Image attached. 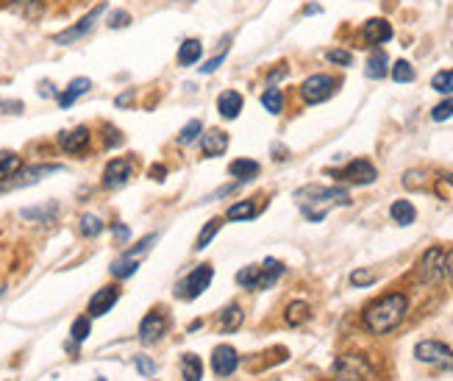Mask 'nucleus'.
<instances>
[{"instance_id": "obj_1", "label": "nucleus", "mask_w": 453, "mask_h": 381, "mask_svg": "<svg viewBox=\"0 0 453 381\" xmlns=\"http://www.w3.org/2000/svg\"><path fill=\"white\" fill-rule=\"evenodd\" d=\"M406 309L409 301L403 293H389L365 309V326L370 328V334H386L400 326V320L406 317Z\"/></svg>"}, {"instance_id": "obj_2", "label": "nucleus", "mask_w": 453, "mask_h": 381, "mask_svg": "<svg viewBox=\"0 0 453 381\" xmlns=\"http://www.w3.org/2000/svg\"><path fill=\"white\" fill-rule=\"evenodd\" d=\"M295 201L301 203V209H311V206H320L317 209V218L323 220L325 218V212L334 206V203H339V206H345V203H351V198H348V189H342V187H303L295 192Z\"/></svg>"}, {"instance_id": "obj_3", "label": "nucleus", "mask_w": 453, "mask_h": 381, "mask_svg": "<svg viewBox=\"0 0 453 381\" xmlns=\"http://www.w3.org/2000/svg\"><path fill=\"white\" fill-rule=\"evenodd\" d=\"M284 273V265L278 259H264L262 265H248L236 273V284L248 290H270Z\"/></svg>"}, {"instance_id": "obj_4", "label": "nucleus", "mask_w": 453, "mask_h": 381, "mask_svg": "<svg viewBox=\"0 0 453 381\" xmlns=\"http://www.w3.org/2000/svg\"><path fill=\"white\" fill-rule=\"evenodd\" d=\"M414 356L423 365H434V368H442V370H453V351L445 342H440V340H423V342H417Z\"/></svg>"}, {"instance_id": "obj_5", "label": "nucleus", "mask_w": 453, "mask_h": 381, "mask_svg": "<svg viewBox=\"0 0 453 381\" xmlns=\"http://www.w3.org/2000/svg\"><path fill=\"white\" fill-rule=\"evenodd\" d=\"M445 250L442 248H428L426 253H423V259L417 262V279L423 281V284H440L442 279H445Z\"/></svg>"}, {"instance_id": "obj_6", "label": "nucleus", "mask_w": 453, "mask_h": 381, "mask_svg": "<svg viewBox=\"0 0 453 381\" xmlns=\"http://www.w3.org/2000/svg\"><path fill=\"white\" fill-rule=\"evenodd\" d=\"M212 279H215V267H212V265H201V267H195V270L175 287V295L184 298V301H195L198 295H203V290H209Z\"/></svg>"}, {"instance_id": "obj_7", "label": "nucleus", "mask_w": 453, "mask_h": 381, "mask_svg": "<svg viewBox=\"0 0 453 381\" xmlns=\"http://www.w3.org/2000/svg\"><path fill=\"white\" fill-rule=\"evenodd\" d=\"M373 370L362 356H339L334 365V381H370Z\"/></svg>"}, {"instance_id": "obj_8", "label": "nucleus", "mask_w": 453, "mask_h": 381, "mask_svg": "<svg viewBox=\"0 0 453 381\" xmlns=\"http://www.w3.org/2000/svg\"><path fill=\"white\" fill-rule=\"evenodd\" d=\"M103 11H106V6H103V3H100V6H95L89 14H83V17L78 20L76 25H70V28H67V31H62V34H56V36H53V42H56V45H73V42H78L81 36H86V34L95 28V22L103 17Z\"/></svg>"}, {"instance_id": "obj_9", "label": "nucleus", "mask_w": 453, "mask_h": 381, "mask_svg": "<svg viewBox=\"0 0 453 381\" xmlns=\"http://www.w3.org/2000/svg\"><path fill=\"white\" fill-rule=\"evenodd\" d=\"M334 175L342 178V181H348V184L367 187V184H373L378 178V170L367 161V159H356V161H351L345 170H339V173H334Z\"/></svg>"}, {"instance_id": "obj_10", "label": "nucleus", "mask_w": 453, "mask_h": 381, "mask_svg": "<svg viewBox=\"0 0 453 381\" xmlns=\"http://www.w3.org/2000/svg\"><path fill=\"white\" fill-rule=\"evenodd\" d=\"M334 92V78L331 76H311L303 81L301 95L306 103H323Z\"/></svg>"}, {"instance_id": "obj_11", "label": "nucleus", "mask_w": 453, "mask_h": 381, "mask_svg": "<svg viewBox=\"0 0 453 381\" xmlns=\"http://www.w3.org/2000/svg\"><path fill=\"white\" fill-rule=\"evenodd\" d=\"M167 326H170L167 314H161V312H148V317L140 323V340H142L145 345L158 342V340L167 334Z\"/></svg>"}, {"instance_id": "obj_12", "label": "nucleus", "mask_w": 453, "mask_h": 381, "mask_svg": "<svg viewBox=\"0 0 453 381\" xmlns=\"http://www.w3.org/2000/svg\"><path fill=\"white\" fill-rule=\"evenodd\" d=\"M131 173H134V167H131L128 159H111L106 164V170H103V187H109V189L126 187L128 178H131Z\"/></svg>"}, {"instance_id": "obj_13", "label": "nucleus", "mask_w": 453, "mask_h": 381, "mask_svg": "<svg viewBox=\"0 0 453 381\" xmlns=\"http://www.w3.org/2000/svg\"><path fill=\"white\" fill-rule=\"evenodd\" d=\"M236 368H239V354H236V348H231V345H217V348L212 351V370H215L217 376H231Z\"/></svg>"}, {"instance_id": "obj_14", "label": "nucleus", "mask_w": 453, "mask_h": 381, "mask_svg": "<svg viewBox=\"0 0 453 381\" xmlns=\"http://www.w3.org/2000/svg\"><path fill=\"white\" fill-rule=\"evenodd\" d=\"M89 140H92L89 128L86 126H76V128L59 134V148L65 153H81L89 148Z\"/></svg>"}, {"instance_id": "obj_15", "label": "nucleus", "mask_w": 453, "mask_h": 381, "mask_svg": "<svg viewBox=\"0 0 453 381\" xmlns=\"http://www.w3.org/2000/svg\"><path fill=\"white\" fill-rule=\"evenodd\" d=\"M120 301V290L117 287H103L92 295L89 301V317H103L106 312H111V306Z\"/></svg>"}, {"instance_id": "obj_16", "label": "nucleus", "mask_w": 453, "mask_h": 381, "mask_svg": "<svg viewBox=\"0 0 453 381\" xmlns=\"http://www.w3.org/2000/svg\"><path fill=\"white\" fill-rule=\"evenodd\" d=\"M62 170V164H34V167H20V173L14 175L17 181L11 184V187H28V184H36V181H42L45 175H50V173H59Z\"/></svg>"}, {"instance_id": "obj_17", "label": "nucleus", "mask_w": 453, "mask_h": 381, "mask_svg": "<svg viewBox=\"0 0 453 381\" xmlns=\"http://www.w3.org/2000/svg\"><path fill=\"white\" fill-rule=\"evenodd\" d=\"M89 89H92V81H89V78H73V81L67 83V89H65L62 95H56V98H59V106H62V109H70L78 98L86 95Z\"/></svg>"}, {"instance_id": "obj_18", "label": "nucleus", "mask_w": 453, "mask_h": 381, "mask_svg": "<svg viewBox=\"0 0 453 381\" xmlns=\"http://www.w3.org/2000/svg\"><path fill=\"white\" fill-rule=\"evenodd\" d=\"M217 112L226 117V120H236L239 112H242V95L236 89H226L220 98H217Z\"/></svg>"}, {"instance_id": "obj_19", "label": "nucleus", "mask_w": 453, "mask_h": 381, "mask_svg": "<svg viewBox=\"0 0 453 381\" xmlns=\"http://www.w3.org/2000/svg\"><path fill=\"white\" fill-rule=\"evenodd\" d=\"M365 34H367V39L373 45H381V42H389L392 39V25L386 20H381V17H373V20L365 22Z\"/></svg>"}, {"instance_id": "obj_20", "label": "nucleus", "mask_w": 453, "mask_h": 381, "mask_svg": "<svg viewBox=\"0 0 453 381\" xmlns=\"http://www.w3.org/2000/svg\"><path fill=\"white\" fill-rule=\"evenodd\" d=\"M228 148V134L220 128H212L203 134V153L206 156H223Z\"/></svg>"}, {"instance_id": "obj_21", "label": "nucleus", "mask_w": 453, "mask_h": 381, "mask_svg": "<svg viewBox=\"0 0 453 381\" xmlns=\"http://www.w3.org/2000/svg\"><path fill=\"white\" fill-rule=\"evenodd\" d=\"M259 161H253V159H236V161H231V167H228V173L236 178V181H253L256 175H259Z\"/></svg>"}, {"instance_id": "obj_22", "label": "nucleus", "mask_w": 453, "mask_h": 381, "mask_svg": "<svg viewBox=\"0 0 453 381\" xmlns=\"http://www.w3.org/2000/svg\"><path fill=\"white\" fill-rule=\"evenodd\" d=\"M201 56H203L201 39H187V42L181 45V51H178V65H181V67H192V65L201 62Z\"/></svg>"}, {"instance_id": "obj_23", "label": "nucleus", "mask_w": 453, "mask_h": 381, "mask_svg": "<svg viewBox=\"0 0 453 381\" xmlns=\"http://www.w3.org/2000/svg\"><path fill=\"white\" fill-rule=\"evenodd\" d=\"M389 218L398 223V226H412L417 220V209L409 203V201H395L389 206Z\"/></svg>"}, {"instance_id": "obj_24", "label": "nucleus", "mask_w": 453, "mask_h": 381, "mask_svg": "<svg viewBox=\"0 0 453 381\" xmlns=\"http://www.w3.org/2000/svg\"><path fill=\"white\" fill-rule=\"evenodd\" d=\"M20 167H22V161H20L17 153L0 151V184H6L8 178H14V175L20 173Z\"/></svg>"}, {"instance_id": "obj_25", "label": "nucleus", "mask_w": 453, "mask_h": 381, "mask_svg": "<svg viewBox=\"0 0 453 381\" xmlns=\"http://www.w3.org/2000/svg\"><path fill=\"white\" fill-rule=\"evenodd\" d=\"M242 320H245V314H242V309L236 304L226 306V309L220 312V328H223L226 334H234V331L242 326Z\"/></svg>"}, {"instance_id": "obj_26", "label": "nucleus", "mask_w": 453, "mask_h": 381, "mask_svg": "<svg viewBox=\"0 0 453 381\" xmlns=\"http://www.w3.org/2000/svg\"><path fill=\"white\" fill-rule=\"evenodd\" d=\"M181 376L184 381H201L203 379V365L195 354H184L181 356Z\"/></svg>"}, {"instance_id": "obj_27", "label": "nucleus", "mask_w": 453, "mask_h": 381, "mask_svg": "<svg viewBox=\"0 0 453 381\" xmlns=\"http://www.w3.org/2000/svg\"><path fill=\"white\" fill-rule=\"evenodd\" d=\"M59 212V203H45V206H36V209H22L20 215L25 220H39V223H50Z\"/></svg>"}, {"instance_id": "obj_28", "label": "nucleus", "mask_w": 453, "mask_h": 381, "mask_svg": "<svg viewBox=\"0 0 453 381\" xmlns=\"http://www.w3.org/2000/svg\"><path fill=\"white\" fill-rule=\"evenodd\" d=\"M389 62H386V53L384 51H373L370 53V59H367V78H384L389 73V67H386Z\"/></svg>"}, {"instance_id": "obj_29", "label": "nucleus", "mask_w": 453, "mask_h": 381, "mask_svg": "<svg viewBox=\"0 0 453 381\" xmlns=\"http://www.w3.org/2000/svg\"><path fill=\"white\" fill-rule=\"evenodd\" d=\"M228 220H250V218H256V203L253 201H236L231 209L226 212Z\"/></svg>"}, {"instance_id": "obj_30", "label": "nucleus", "mask_w": 453, "mask_h": 381, "mask_svg": "<svg viewBox=\"0 0 453 381\" xmlns=\"http://www.w3.org/2000/svg\"><path fill=\"white\" fill-rule=\"evenodd\" d=\"M223 229V220L220 218H215V220H209L206 226H203V231L198 234V239H195V250H203V248H209V242L217 236V231Z\"/></svg>"}, {"instance_id": "obj_31", "label": "nucleus", "mask_w": 453, "mask_h": 381, "mask_svg": "<svg viewBox=\"0 0 453 381\" xmlns=\"http://www.w3.org/2000/svg\"><path fill=\"white\" fill-rule=\"evenodd\" d=\"M309 304H303V301H295V304L287 306V314H284V320L290 323V326H301V323H306L309 320Z\"/></svg>"}, {"instance_id": "obj_32", "label": "nucleus", "mask_w": 453, "mask_h": 381, "mask_svg": "<svg viewBox=\"0 0 453 381\" xmlns=\"http://www.w3.org/2000/svg\"><path fill=\"white\" fill-rule=\"evenodd\" d=\"M11 8L22 17H39L42 14V0H11Z\"/></svg>"}, {"instance_id": "obj_33", "label": "nucleus", "mask_w": 453, "mask_h": 381, "mask_svg": "<svg viewBox=\"0 0 453 381\" xmlns=\"http://www.w3.org/2000/svg\"><path fill=\"white\" fill-rule=\"evenodd\" d=\"M262 103H264V109H267L270 114H281V109H284V95H281V89H267V92L262 95Z\"/></svg>"}, {"instance_id": "obj_34", "label": "nucleus", "mask_w": 453, "mask_h": 381, "mask_svg": "<svg viewBox=\"0 0 453 381\" xmlns=\"http://www.w3.org/2000/svg\"><path fill=\"white\" fill-rule=\"evenodd\" d=\"M137 262L134 259H128V256H123V259H117L114 265H111V276L114 279H128V276H134L137 273Z\"/></svg>"}, {"instance_id": "obj_35", "label": "nucleus", "mask_w": 453, "mask_h": 381, "mask_svg": "<svg viewBox=\"0 0 453 381\" xmlns=\"http://www.w3.org/2000/svg\"><path fill=\"white\" fill-rule=\"evenodd\" d=\"M389 73H392V81H398V83H409V81H414V67H412L409 62H403V59H400V62H395Z\"/></svg>"}, {"instance_id": "obj_36", "label": "nucleus", "mask_w": 453, "mask_h": 381, "mask_svg": "<svg viewBox=\"0 0 453 381\" xmlns=\"http://www.w3.org/2000/svg\"><path fill=\"white\" fill-rule=\"evenodd\" d=\"M81 234L83 236H97L100 231H103V220L97 218V215H81Z\"/></svg>"}, {"instance_id": "obj_37", "label": "nucleus", "mask_w": 453, "mask_h": 381, "mask_svg": "<svg viewBox=\"0 0 453 381\" xmlns=\"http://www.w3.org/2000/svg\"><path fill=\"white\" fill-rule=\"evenodd\" d=\"M431 89L442 92V95H453V70H442L431 78Z\"/></svg>"}, {"instance_id": "obj_38", "label": "nucleus", "mask_w": 453, "mask_h": 381, "mask_svg": "<svg viewBox=\"0 0 453 381\" xmlns=\"http://www.w3.org/2000/svg\"><path fill=\"white\" fill-rule=\"evenodd\" d=\"M201 131H203V123H201V120H192V123H187V126L181 128L178 142H181V145H189V142H195V140L201 137Z\"/></svg>"}, {"instance_id": "obj_39", "label": "nucleus", "mask_w": 453, "mask_h": 381, "mask_svg": "<svg viewBox=\"0 0 453 381\" xmlns=\"http://www.w3.org/2000/svg\"><path fill=\"white\" fill-rule=\"evenodd\" d=\"M378 276L373 270H367V267H359V270H353L351 273V284L353 287H370V284H376Z\"/></svg>"}, {"instance_id": "obj_40", "label": "nucleus", "mask_w": 453, "mask_h": 381, "mask_svg": "<svg viewBox=\"0 0 453 381\" xmlns=\"http://www.w3.org/2000/svg\"><path fill=\"white\" fill-rule=\"evenodd\" d=\"M89 328H92V320H89V317H78L76 323H73V328H70L73 342H83V340L89 337Z\"/></svg>"}, {"instance_id": "obj_41", "label": "nucleus", "mask_w": 453, "mask_h": 381, "mask_svg": "<svg viewBox=\"0 0 453 381\" xmlns=\"http://www.w3.org/2000/svg\"><path fill=\"white\" fill-rule=\"evenodd\" d=\"M325 59H328L331 65H339V67H351V65H353V56H351L348 51H339V48L328 51V53H325Z\"/></svg>"}, {"instance_id": "obj_42", "label": "nucleus", "mask_w": 453, "mask_h": 381, "mask_svg": "<svg viewBox=\"0 0 453 381\" xmlns=\"http://www.w3.org/2000/svg\"><path fill=\"white\" fill-rule=\"evenodd\" d=\"M431 117H434L437 123H442V120L453 117V98L442 100V103H437V106H434V112H431Z\"/></svg>"}, {"instance_id": "obj_43", "label": "nucleus", "mask_w": 453, "mask_h": 381, "mask_svg": "<svg viewBox=\"0 0 453 381\" xmlns=\"http://www.w3.org/2000/svg\"><path fill=\"white\" fill-rule=\"evenodd\" d=\"M128 22H131V14L123 11V8H117V11L109 14V28H126Z\"/></svg>"}, {"instance_id": "obj_44", "label": "nucleus", "mask_w": 453, "mask_h": 381, "mask_svg": "<svg viewBox=\"0 0 453 381\" xmlns=\"http://www.w3.org/2000/svg\"><path fill=\"white\" fill-rule=\"evenodd\" d=\"M226 56H228V45H223V51H220L215 59H209V62L201 67V73H206V76H209V73H215V70H217V67L226 62Z\"/></svg>"}, {"instance_id": "obj_45", "label": "nucleus", "mask_w": 453, "mask_h": 381, "mask_svg": "<svg viewBox=\"0 0 453 381\" xmlns=\"http://www.w3.org/2000/svg\"><path fill=\"white\" fill-rule=\"evenodd\" d=\"M153 242H156V234H151V236H145V239H140V242H137V245H134L131 250H126V256H128V259H134L137 253H142V250H148V248H151Z\"/></svg>"}, {"instance_id": "obj_46", "label": "nucleus", "mask_w": 453, "mask_h": 381, "mask_svg": "<svg viewBox=\"0 0 453 381\" xmlns=\"http://www.w3.org/2000/svg\"><path fill=\"white\" fill-rule=\"evenodd\" d=\"M137 370H140L142 376H153V373H156V362L148 359V356H137Z\"/></svg>"}, {"instance_id": "obj_47", "label": "nucleus", "mask_w": 453, "mask_h": 381, "mask_svg": "<svg viewBox=\"0 0 453 381\" xmlns=\"http://www.w3.org/2000/svg\"><path fill=\"white\" fill-rule=\"evenodd\" d=\"M22 103L20 100H0V114H20Z\"/></svg>"}, {"instance_id": "obj_48", "label": "nucleus", "mask_w": 453, "mask_h": 381, "mask_svg": "<svg viewBox=\"0 0 453 381\" xmlns=\"http://www.w3.org/2000/svg\"><path fill=\"white\" fill-rule=\"evenodd\" d=\"M111 231H114V239H117V242H128V239H131V229L123 226V223H114Z\"/></svg>"}, {"instance_id": "obj_49", "label": "nucleus", "mask_w": 453, "mask_h": 381, "mask_svg": "<svg viewBox=\"0 0 453 381\" xmlns=\"http://www.w3.org/2000/svg\"><path fill=\"white\" fill-rule=\"evenodd\" d=\"M39 95H42V98H50V95H53V83L42 81V83H39Z\"/></svg>"}, {"instance_id": "obj_50", "label": "nucleus", "mask_w": 453, "mask_h": 381, "mask_svg": "<svg viewBox=\"0 0 453 381\" xmlns=\"http://www.w3.org/2000/svg\"><path fill=\"white\" fill-rule=\"evenodd\" d=\"M445 273L451 276V281H453V253L451 256H445Z\"/></svg>"}, {"instance_id": "obj_51", "label": "nucleus", "mask_w": 453, "mask_h": 381, "mask_svg": "<svg viewBox=\"0 0 453 381\" xmlns=\"http://www.w3.org/2000/svg\"><path fill=\"white\" fill-rule=\"evenodd\" d=\"M131 98H134L131 92H128V95H120V98H117V106H126V103H131Z\"/></svg>"}, {"instance_id": "obj_52", "label": "nucleus", "mask_w": 453, "mask_h": 381, "mask_svg": "<svg viewBox=\"0 0 453 381\" xmlns=\"http://www.w3.org/2000/svg\"><path fill=\"white\" fill-rule=\"evenodd\" d=\"M445 181H448V184L453 187V173H448V175H445Z\"/></svg>"}, {"instance_id": "obj_53", "label": "nucleus", "mask_w": 453, "mask_h": 381, "mask_svg": "<svg viewBox=\"0 0 453 381\" xmlns=\"http://www.w3.org/2000/svg\"><path fill=\"white\" fill-rule=\"evenodd\" d=\"M95 381H106V379H95Z\"/></svg>"}]
</instances>
